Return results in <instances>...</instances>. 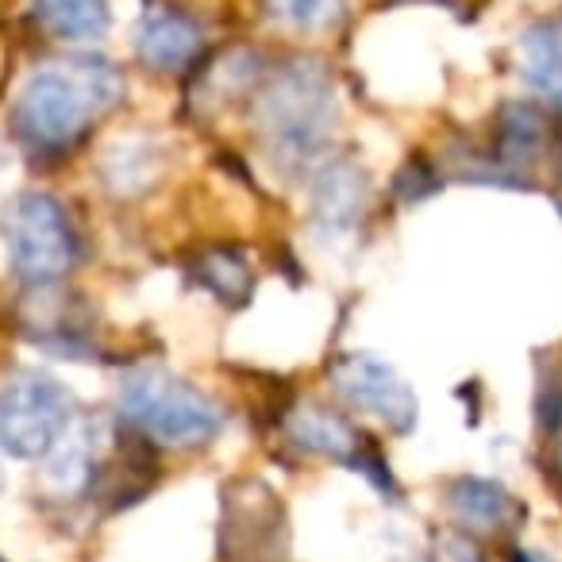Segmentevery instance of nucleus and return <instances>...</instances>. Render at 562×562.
Listing matches in <instances>:
<instances>
[{
	"mask_svg": "<svg viewBox=\"0 0 562 562\" xmlns=\"http://www.w3.org/2000/svg\"><path fill=\"white\" fill-rule=\"evenodd\" d=\"M124 97V74L109 58L78 55L47 63L20 86L12 101V127L24 147L40 155L70 150L93 120L109 116Z\"/></svg>",
	"mask_w": 562,
	"mask_h": 562,
	"instance_id": "1",
	"label": "nucleus"
},
{
	"mask_svg": "<svg viewBox=\"0 0 562 562\" xmlns=\"http://www.w3.org/2000/svg\"><path fill=\"white\" fill-rule=\"evenodd\" d=\"M255 120L273 162L308 166L324 150L331 124H336L331 78L316 63L290 66L262 93Z\"/></svg>",
	"mask_w": 562,
	"mask_h": 562,
	"instance_id": "2",
	"label": "nucleus"
},
{
	"mask_svg": "<svg viewBox=\"0 0 562 562\" xmlns=\"http://www.w3.org/2000/svg\"><path fill=\"white\" fill-rule=\"evenodd\" d=\"M116 405L132 428L147 431L166 447H204L220 436V424H224L209 393L158 367L132 370L120 385Z\"/></svg>",
	"mask_w": 562,
	"mask_h": 562,
	"instance_id": "3",
	"label": "nucleus"
},
{
	"mask_svg": "<svg viewBox=\"0 0 562 562\" xmlns=\"http://www.w3.org/2000/svg\"><path fill=\"white\" fill-rule=\"evenodd\" d=\"M0 239L9 250V266L24 281H58L78 262V232L70 224V212L50 193L27 189L16 193L0 212Z\"/></svg>",
	"mask_w": 562,
	"mask_h": 562,
	"instance_id": "4",
	"label": "nucleus"
},
{
	"mask_svg": "<svg viewBox=\"0 0 562 562\" xmlns=\"http://www.w3.org/2000/svg\"><path fill=\"white\" fill-rule=\"evenodd\" d=\"M74 420V393L43 370H24L0 390V451L47 459Z\"/></svg>",
	"mask_w": 562,
	"mask_h": 562,
	"instance_id": "5",
	"label": "nucleus"
},
{
	"mask_svg": "<svg viewBox=\"0 0 562 562\" xmlns=\"http://www.w3.org/2000/svg\"><path fill=\"white\" fill-rule=\"evenodd\" d=\"M339 397L347 405H355L359 413L374 416L382 428H390L393 436H408L416 428V393L405 378L397 374V367H390L378 355H347L336 370H331Z\"/></svg>",
	"mask_w": 562,
	"mask_h": 562,
	"instance_id": "6",
	"label": "nucleus"
},
{
	"mask_svg": "<svg viewBox=\"0 0 562 562\" xmlns=\"http://www.w3.org/2000/svg\"><path fill=\"white\" fill-rule=\"evenodd\" d=\"M201 47V24L173 9H155L135 32V50L150 70H186L189 63H196Z\"/></svg>",
	"mask_w": 562,
	"mask_h": 562,
	"instance_id": "7",
	"label": "nucleus"
},
{
	"mask_svg": "<svg viewBox=\"0 0 562 562\" xmlns=\"http://www.w3.org/2000/svg\"><path fill=\"white\" fill-rule=\"evenodd\" d=\"M551 150V124L528 101H508L497 116V143H493V162L513 181V170H528Z\"/></svg>",
	"mask_w": 562,
	"mask_h": 562,
	"instance_id": "8",
	"label": "nucleus"
},
{
	"mask_svg": "<svg viewBox=\"0 0 562 562\" xmlns=\"http://www.w3.org/2000/svg\"><path fill=\"white\" fill-rule=\"evenodd\" d=\"M447 508L467 531H513L524 520V505L490 477H459L447 490Z\"/></svg>",
	"mask_w": 562,
	"mask_h": 562,
	"instance_id": "9",
	"label": "nucleus"
},
{
	"mask_svg": "<svg viewBox=\"0 0 562 562\" xmlns=\"http://www.w3.org/2000/svg\"><path fill=\"white\" fill-rule=\"evenodd\" d=\"M285 431L290 439L308 454H321V459H339V462H351L359 467L367 459L359 443V431L344 420L339 413L331 408H321V405H305L285 420Z\"/></svg>",
	"mask_w": 562,
	"mask_h": 562,
	"instance_id": "10",
	"label": "nucleus"
},
{
	"mask_svg": "<svg viewBox=\"0 0 562 562\" xmlns=\"http://www.w3.org/2000/svg\"><path fill=\"white\" fill-rule=\"evenodd\" d=\"M516 63L524 81L562 109V16H547L524 27L516 43Z\"/></svg>",
	"mask_w": 562,
	"mask_h": 562,
	"instance_id": "11",
	"label": "nucleus"
},
{
	"mask_svg": "<svg viewBox=\"0 0 562 562\" xmlns=\"http://www.w3.org/2000/svg\"><path fill=\"white\" fill-rule=\"evenodd\" d=\"M162 173V143L147 135H124L101 158V178L112 193L135 196Z\"/></svg>",
	"mask_w": 562,
	"mask_h": 562,
	"instance_id": "12",
	"label": "nucleus"
},
{
	"mask_svg": "<svg viewBox=\"0 0 562 562\" xmlns=\"http://www.w3.org/2000/svg\"><path fill=\"white\" fill-rule=\"evenodd\" d=\"M32 16L50 40H101L112 27L109 0H32Z\"/></svg>",
	"mask_w": 562,
	"mask_h": 562,
	"instance_id": "13",
	"label": "nucleus"
},
{
	"mask_svg": "<svg viewBox=\"0 0 562 562\" xmlns=\"http://www.w3.org/2000/svg\"><path fill=\"white\" fill-rule=\"evenodd\" d=\"M313 201H316V216L324 224L351 227L359 220L362 204H367V173L351 162L324 166L313 181Z\"/></svg>",
	"mask_w": 562,
	"mask_h": 562,
	"instance_id": "14",
	"label": "nucleus"
},
{
	"mask_svg": "<svg viewBox=\"0 0 562 562\" xmlns=\"http://www.w3.org/2000/svg\"><path fill=\"white\" fill-rule=\"evenodd\" d=\"M266 16L285 32L297 35H328L344 24L347 0H262Z\"/></svg>",
	"mask_w": 562,
	"mask_h": 562,
	"instance_id": "15",
	"label": "nucleus"
},
{
	"mask_svg": "<svg viewBox=\"0 0 562 562\" xmlns=\"http://www.w3.org/2000/svg\"><path fill=\"white\" fill-rule=\"evenodd\" d=\"M196 278L201 285H209L216 297H224L227 305H239L250 293V270L243 262V255L235 250H209V255L196 262Z\"/></svg>",
	"mask_w": 562,
	"mask_h": 562,
	"instance_id": "16",
	"label": "nucleus"
},
{
	"mask_svg": "<svg viewBox=\"0 0 562 562\" xmlns=\"http://www.w3.org/2000/svg\"><path fill=\"white\" fill-rule=\"evenodd\" d=\"M428 562H485V554L467 531H447V536H439L436 543H431Z\"/></svg>",
	"mask_w": 562,
	"mask_h": 562,
	"instance_id": "17",
	"label": "nucleus"
},
{
	"mask_svg": "<svg viewBox=\"0 0 562 562\" xmlns=\"http://www.w3.org/2000/svg\"><path fill=\"white\" fill-rule=\"evenodd\" d=\"M508 562H554V559H551V554H543V551H528V547H520V551L508 554Z\"/></svg>",
	"mask_w": 562,
	"mask_h": 562,
	"instance_id": "18",
	"label": "nucleus"
},
{
	"mask_svg": "<svg viewBox=\"0 0 562 562\" xmlns=\"http://www.w3.org/2000/svg\"><path fill=\"white\" fill-rule=\"evenodd\" d=\"M559 170H562V139H559Z\"/></svg>",
	"mask_w": 562,
	"mask_h": 562,
	"instance_id": "19",
	"label": "nucleus"
},
{
	"mask_svg": "<svg viewBox=\"0 0 562 562\" xmlns=\"http://www.w3.org/2000/svg\"><path fill=\"white\" fill-rule=\"evenodd\" d=\"M0 485H4V467H0Z\"/></svg>",
	"mask_w": 562,
	"mask_h": 562,
	"instance_id": "20",
	"label": "nucleus"
},
{
	"mask_svg": "<svg viewBox=\"0 0 562 562\" xmlns=\"http://www.w3.org/2000/svg\"><path fill=\"white\" fill-rule=\"evenodd\" d=\"M559 212H562V204H559Z\"/></svg>",
	"mask_w": 562,
	"mask_h": 562,
	"instance_id": "21",
	"label": "nucleus"
}]
</instances>
